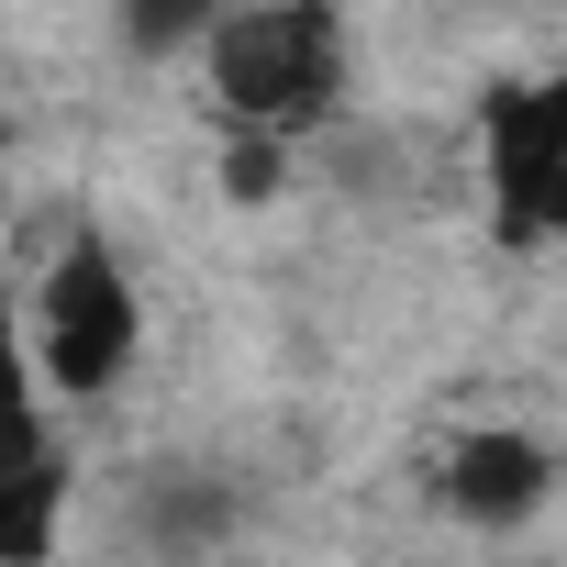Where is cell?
Wrapping results in <instances>:
<instances>
[{
	"label": "cell",
	"instance_id": "2",
	"mask_svg": "<svg viewBox=\"0 0 567 567\" xmlns=\"http://www.w3.org/2000/svg\"><path fill=\"white\" fill-rule=\"evenodd\" d=\"M23 323H34V368H45L56 401H112L123 390V368L145 357V301H134V267L112 256L101 223L56 234V256L23 290Z\"/></svg>",
	"mask_w": 567,
	"mask_h": 567
},
{
	"label": "cell",
	"instance_id": "9",
	"mask_svg": "<svg viewBox=\"0 0 567 567\" xmlns=\"http://www.w3.org/2000/svg\"><path fill=\"white\" fill-rule=\"evenodd\" d=\"M45 456H56V434H45V401H34V412L0 423V478H12V467H45Z\"/></svg>",
	"mask_w": 567,
	"mask_h": 567
},
{
	"label": "cell",
	"instance_id": "5",
	"mask_svg": "<svg viewBox=\"0 0 567 567\" xmlns=\"http://www.w3.org/2000/svg\"><path fill=\"white\" fill-rule=\"evenodd\" d=\"M56 534H68V456H45V467H12V478H0V567H34V556H56Z\"/></svg>",
	"mask_w": 567,
	"mask_h": 567
},
{
	"label": "cell",
	"instance_id": "7",
	"mask_svg": "<svg viewBox=\"0 0 567 567\" xmlns=\"http://www.w3.org/2000/svg\"><path fill=\"white\" fill-rule=\"evenodd\" d=\"M290 145L301 134H267V123H234V145H223V200H278V178H290Z\"/></svg>",
	"mask_w": 567,
	"mask_h": 567
},
{
	"label": "cell",
	"instance_id": "6",
	"mask_svg": "<svg viewBox=\"0 0 567 567\" xmlns=\"http://www.w3.org/2000/svg\"><path fill=\"white\" fill-rule=\"evenodd\" d=\"M223 23V0H123V45L156 68V56H200V34Z\"/></svg>",
	"mask_w": 567,
	"mask_h": 567
},
{
	"label": "cell",
	"instance_id": "4",
	"mask_svg": "<svg viewBox=\"0 0 567 567\" xmlns=\"http://www.w3.org/2000/svg\"><path fill=\"white\" fill-rule=\"evenodd\" d=\"M445 512L456 523H534L545 501H556V456H545V434H523V423H478L456 456H445Z\"/></svg>",
	"mask_w": 567,
	"mask_h": 567
},
{
	"label": "cell",
	"instance_id": "1",
	"mask_svg": "<svg viewBox=\"0 0 567 567\" xmlns=\"http://www.w3.org/2000/svg\"><path fill=\"white\" fill-rule=\"evenodd\" d=\"M200 79L223 123L312 134L346 101V12L334 0H223V23L200 34Z\"/></svg>",
	"mask_w": 567,
	"mask_h": 567
},
{
	"label": "cell",
	"instance_id": "10",
	"mask_svg": "<svg viewBox=\"0 0 567 567\" xmlns=\"http://www.w3.org/2000/svg\"><path fill=\"white\" fill-rule=\"evenodd\" d=\"M0 145H12V112H0Z\"/></svg>",
	"mask_w": 567,
	"mask_h": 567
},
{
	"label": "cell",
	"instance_id": "8",
	"mask_svg": "<svg viewBox=\"0 0 567 567\" xmlns=\"http://www.w3.org/2000/svg\"><path fill=\"white\" fill-rule=\"evenodd\" d=\"M45 401V368H34V323H23V301H0V423L12 412H34Z\"/></svg>",
	"mask_w": 567,
	"mask_h": 567
},
{
	"label": "cell",
	"instance_id": "3",
	"mask_svg": "<svg viewBox=\"0 0 567 567\" xmlns=\"http://www.w3.org/2000/svg\"><path fill=\"white\" fill-rule=\"evenodd\" d=\"M478 156H489V212L512 245L567 234V79H501L478 112Z\"/></svg>",
	"mask_w": 567,
	"mask_h": 567
}]
</instances>
